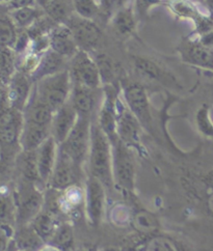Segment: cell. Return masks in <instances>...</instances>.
Segmentation results:
<instances>
[{"label":"cell","instance_id":"cell-1","mask_svg":"<svg viewBox=\"0 0 213 251\" xmlns=\"http://www.w3.org/2000/svg\"><path fill=\"white\" fill-rule=\"evenodd\" d=\"M90 175L99 180L105 188L114 186L112 173V151L107 135L101 130L96 119L92 121L91 146L87 157Z\"/></svg>","mask_w":213,"mask_h":251},{"label":"cell","instance_id":"cell-2","mask_svg":"<svg viewBox=\"0 0 213 251\" xmlns=\"http://www.w3.org/2000/svg\"><path fill=\"white\" fill-rule=\"evenodd\" d=\"M121 96L130 111L135 115L143 129L152 133L153 115L147 88L143 82L125 76L121 81Z\"/></svg>","mask_w":213,"mask_h":251},{"label":"cell","instance_id":"cell-3","mask_svg":"<svg viewBox=\"0 0 213 251\" xmlns=\"http://www.w3.org/2000/svg\"><path fill=\"white\" fill-rule=\"evenodd\" d=\"M64 24H66L72 32L79 50L92 54L94 52L104 49L106 34L104 28L97 22L84 19L74 14Z\"/></svg>","mask_w":213,"mask_h":251},{"label":"cell","instance_id":"cell-4","mask_svg":"<svg viewBox=\"0 0 213 251\" xmlns=\"http://www.w3.org/2000/svg\"><path fill=\"white\" fill-rule=\"evenodd\" d=\"M35 93L41 100L55 112L70 99L72 82L69 71L65 70L57 74L43 78L34 83Z\"/></svg>","mask_w":213,"mask_h":251},{"label":"cell","instance_id":"cell-5","mask_svg":"<svg viewBox=\"0 0 213 251\" xmlns=\"http://www.w3.org/2000/svg\"><path fill=\"white\" fill-rule=\"evenodd\" d=\"M112 173L114 185L119 186L123 190L131 191L134 187L135 164L132 149L125 145L118 136L112 140Z\"/></svg>","mask_w":213,"mask_h":251},{"label":"cell","instance_id":"cell-6","mask_svg":"<svg viewBox=\"0 0 213 251\" xmlns=\"http://www.w3.org/2000/svg\"><path fill=\"white\" fill-rule=\"evenodd\" d=\"M92 119L78 116V121L67 139L58 148L73 161L82 167L87 161L91 146Z\"/></svg>","mask_w":213,"mask_h":251},{"label":"cell","instance_id":"cell-7","mask_svg":"<svg viewBox=\"0 0 213 251\" xmlns=\"http://www.w3.org/2000/svg\"><path fill=\"white\" fill-rule=\"evenodd\" d=\"M130 59L133 71L140 78H143L150 82L160 84L166 88H183L178 78H177L173 72L154 58H151L146 55L132 54L130 55Z\"/></svg>","mask_w":213,"mask_h":251},{"label":"cell","instance_id":"cell-8","mask_svg":"<svg viewBox=\"0 0 213 251\" xmlns=\"http://www.w3.org/2000/svg\"><path fill=\"white\" fill-rule=\"evenodd\" d=\"M68 71L72 84L91 88L103 87L98 67L90 53L79 50L69 60Z\"/></svg>","mask_w":213,"mask_h":251},{"label":"cell","instance_id":"cell-9","mask_svg":"<svg viewBox=\"0 0 213 251\" xmlns=\"http://www.w3.org/2000/svg\"><path fill=\"white\" fill-rule=\"evenodd\" d=\"M43 204V196L33 183L23 181L16 193V221L21 226H27L38 216Z\"/></svg>","mask_w":213,"mask_h":251},{"label":"cell","instance_id":"cell-10","mask_svg":"<svg viewBox=\"0 0 213 251\" xmlns=\"http://www.w3.org/2000/svg\"><path fill=\"white\" fill-rule=\"evenodd\" d=\"M141 127L120 94L117 102V135L132 150H141Z\"/></svg>","mask_w":213,"mask_h":251},{"label":"cell","instance_id":"cell-11","mask_svg":"<svg viewBox=\"0 0 213 251\" xmlns=\"http://www.w3.org/2000/svg\"><path fill=\"white\" fill-rule=\"evenodd\" d=\"M104 92L102 88H91L78 84H72L69 101L78 113V116L96 119L103 101Z\"/></svg>","mask_w":213,"mask_h":251},{"label":"cell","instance_id":"cell-12","mask_svg":"<svg viewBox=\"0 0 213 251\" xmlns=\"http://www.w3.org/2000/svg\"><path fill=\"white\" fill-rule=\"evenodd\" d=\"M177 52L184 64L213 72V50L202 45L194 35L183 38Z\"/></svg>","mask_w":213,"mask_h":251},{"label":"cell","instance_id":"cell-13","mask_svg":"<svg viewBox=\"0 0 213 251\" xmlns=\"http://www.w3.org/2000/svg\"><path fill=\"white\" fill-rule=\"evenodd\" d=\"M81 170L82 167L75 164L58 148L55 167L52 173L49 184L55 190H66L68 188L76 185L79 177H80Z\"/></svg>","mask_w":213,"mask_h":251},{"label":"cell","instance_id":"cell-14","mask_svg":"<svg viewBox=\"0 0 213 251\" xmlns=\"http://www.w3.org/2000/svg\"><path fill=\"white\" fill-rule=\"evenodd\" d=\"M33 85L34 82L29 75L17 71L6 85L5 97L7 105L14 109L23 111L31 96Z\"/></svg>","mask_w":213,"mask_h":251},{"label":"cell","instance_id":"cell-15","mask_svg":"<svg viewBox=\"0 0 213 251\" xmlns=\"http://www.w3.org/2000/svg\"><path fill=\"white\" fill-rule=\"evenodd\" d=\"M105 187L97 180L96 177L90 176L87 177L85 184V213L87 219L90 220L92 226H97L100 224L105 205Z\"/></svg>","mask_w":213,"mask_h":251},{"label":"cell","instance_id":"cell-16","mask_svg":"<svg viewBox=\"0 0 213 251\" xmlns=\"http://www.w3.org/2000/svg\"><path fill=\"white\" fill-rule=\"evenodd\" d=\"M138 21L135 5L130 2L113 16L108 26H110L112 31L121 40L132 38L143 43L137 34Z\"/></svg>","mask_w":213,"mask_h":251},{"label":"cell","instance_id":"cell-17","mask_svg":"<svg viewBox=\"0 0 213 251\" xmlns=\"http://www.w3.org/2000/svg\"><path fill=\"white\" fill-rule=\"evenodd\" d=\"M78 121V113L74 107L68 101L64 106L53 114L51 123V137L58 146L63 143Z\"/></svg>","mask_w":213,"mask_h":251},{"label":"cell","instance_id":"cell-18","mask_svg":"<svg viewBox=\"0 0 213 251\" xmlns=\"http://www.w3.org/2000/svg\"><path fill=\"white\" fill-rule=\"evenodd\" d=\"M91 55L98 67L102 86L121 84L122 79L126 75L123 66L117 59L104 50L94 52Z\"/></svg>","mask_w":213,"mask_h":251},{"label":"cell","instance_id":"cell-19","mask_svg":"<svg viewBox=\"0 0 213 251\" xmlns=\"http://www.w3.org/2000/svg\"><path fill=\"white\" fill-rule=\"evenodd\" d=\"M58 151V145L51 136L44 141L37 150V165L40 182L47 184L50 182L54 170Z\"/></svg>","mask_w":213,"mask_h":251},{"label":"cell","instance_id":"cell-20","mask_svg":"<svg viewBox=\"0 0 213 251\" xmlns=\"http://www.w3.org/2000/svg\"><path fill=\"white\" fill-rule=\"evenodd\" d=\"M50 49L67 59L72 58L79 51L72 32L66 24L59 23L49 34Z\"/></svg>","mask_w":213,"mask_h":251},{"label":"cell","instance_id":"cell-21","mask_svg":"<svg viewBox=\"0 0 213 251\" xmlns=\"http://www.w3.org/2000/svg\"><path fill=\"white\" fill-rule=\"evenodd\" d=\"M68 65H69V59L59 55L58 53L54 52L53 50L49 49L47 52H45L43 54L38 69L35 70L33 75L31 76L32 81L35 83L43 78L54 75L59 73V72L68 70Z\"/></svg>","mask_w":213,"mask_h":251},{"label":"cell","instance_id":"cell-22","mask_svg":"<svg viewBox=\"0 0 213 251\" xmlns=\"http://www.w3.org/2000/svg\"><path fill=\"white\" fill-rule=\"evenodd\" d=\"M162 4L178 20H189L192 23L196 22L204 13L201 11L199 4L192 0H163Z\"/></svg>","mask_w":213,"mask_h":251},{"label":"cell","instance_id":"cell-23","mask_svg":"<svg viewBox=\"0 0 213 251\" xmlns=\"http://www.w3.org/2000/svg\"><path fill=\"white\" fill-rule=\"evenodd\" d=\"M18 30H27L46 12L38 5L25 6L7 12Z\"/></svg>","mask_w":213,"mask_h":251},{"label":"cell","instance_id":"cell-24","mask_svg":"<svg viewBox=\"0 0 213 251\" xmlns=\"http://www.w3.org/2000/svg\"><path fill=\"white\" fill-rule=\"evenodd\" d=\"M15 234V245L19 250L37 251L42 248L43 239L30 224L21 226Z\"/></svg>","mask_w":213,"mask_h":251},{"label":"cell","instance_id":"cell-25","mask_svg":"<svg viewBox=\"0 0 213 251\" xmlns=\"http://www.w3.org/2000/svg\"><path fill=\"white\" fill-rule=\"evenodd\" d=\"M17 59L13 48L0 47V81L5 87L17 72Z\"/></svg>","mask_w":213,"mask_h":251},{"label":"cell","instance_id":"cell-26","mask_svg":"<svg viewBox=\"0 0 213 251\" xmlns=\"http://www.w3.org/2000/svg\"><path fill=\"white\" fill-rule=\"evenodd\" d=\"M30 226L38 232V235L43 239V241H49L58 227L52 213L45 211H41L38 216L31 221Z\"/></svg>","mask_w":213,"mask_h":251},{"label":"cell","instance_id":"cell-27","mask_svg":"<svg viewBox=\"0 0 213 251\" xmlns=\"http://www.w3.org/2000/svg\"><path fill=\"white\" fill-rule=\"evenodd\" d=\"M130 2L131 0H100V15L97 23L104 29L108 27L113 16Z\"/></svg>","mask_w":213,"mask_h":251},{"label":"cell","instance_id":"cell-28","mask_svg":"<svg viewBox=\"0 0 213 251\" xmlns=\"http://www.w3.org/2000/svg\"><path fill=\"white\" fill-rule=\"evenodd\" d=\"M57 23H66L74 15L73 0H50L45 11Z\"/></svg>","mask_w":213,"mask_h":251},{"label":"cell","instance_id":"cell-29","mask_svg":"<svg viewBox=\"0 0 213 251\" xmlns=\"http://www.w3.org/2000/svg\"><path fill=\"white\" fill-rule=\"evenodd\" d=\"M16 218L15 201L10 195L0 194V230L10 234L11 223Z\"/></svg>","mask_w":213,"mask_h":251},{"label":"cell","instance_id":"cell-30","mask_svg":"<svg viewBox=\"0 0 213 251\" xmlns=\"http://www.w3.org/2000/svg\"><path fill=\"white\" fill-rule=\"evenodd\" d=\"M49 243L61 251H68L70 248H72L74 243L72 228L68 224H60L49 240Z\"/></svg>","mask_w":213,"mask_h":251},{"label":"cell","instance_id":"cell-31","mask_svg":"<svg viewBox=\"0 0 213 251\" xmlns=\"http://www.w3.org/2000/svg\"><path fill=\"white\" fill-rule=\"evenodd\" d=\"M18 31L8 14L0 16V47L13 48Z\"/></svg>","mask_w":213,"mask_h":251},{"label":"cell","instance_id":"cell-32","mask_svg":"<svg viewBox=\"0 0 213 251\" xmlns=\"http://www.w3.org/2000/svg\"><path fill=\"white\" fill-rule=\"evenodd\" d=\"M74 13L84 19L97 22L100 15V5L97 0H73Z\"/></svg>","mask_w":213,"mask_h":251},{"label":"cell","instance_id":"cell-33","mask_svg":"<svg viewBox=\"0 0 213 251\" xmlns=\"http://www.w3.org/2000/svg\"><path fill=\"white\" fill-rule=\"evenodd\" d=\"M197 124L200 131L207 136H213V124L209 118L208 107L204 105L197 113Z\"/></svg>","mask_w":213,"mask_h":251},{"label":"cell","instance_id":"cell-34","mask_svg":"<svg viewBox=\"0 0 213 251\" xmlns=\"http://www.w3.org/2000/svg\"><path fill=\"white\" fill-rule=\"evenodd\" d=\"M163 0H134L135 11L138 19H144L150 12L151 8L158 4H162Z\"/></svg>","mask_w":213,"mask_h":251},{"label":"cell","instance_id":"cell-35","mask_svg":"<svg viewBox=\"0 0 213 251\" xmlns=\"http://www.w3.org/2000/svg\"><path fill=\"white\" fill-rule=\"evenodd\" d=\"M147 251H177V250L175 245L171 241L163 238H158V239H154L148 245Z\"/></svg>","mask_w":213,"mask_h":251},{"label":"cell","instance_id":"cell-36","mask_svg":"<svg viewBox=\"0 0 213 251\" xmlns=\"http://www.w3.org/2000/svg\"><path fill=\"white\" fill-rule=\"evenodd\" d=\"M136 222L138 223V226H141L143 229H150V228H154V219L151 218L148 215H138L136 218Z\"/></svg>","mask_w":213,"mask_h":251},{"label":"cell","instance_id":"cell-37","mask_svg":"<svg viewBox=\"0 0 213 251\" xmlns=\"http://www.w3.org/2000/svg\"><path fill=\"white\" fill-rule=\"evenodd\" d=\"M37 5L35 0H12L10 4L7 5L8 11L10 10H16V8L25 7V6H33Z\"/></svg>","mask_w":213,"mask_h":251},{"label":"cell","instance_id":"cell-38","mask_svg":"<svg viewBox=\"0 0 213 251\" xmlns=\"http://www.w3.org/2000/svg\"><path fill=\"white\" fill-rule=\"evenodd\" d=\"M10 238L11 235L7 232L0 230V251H7L8 246H10Z\"/></svg>","mask_w":213,"mask_h":251},{"label":"cell","instance_id":"cell-39","mask_svg":"<svg viewBox=\"0 0 213 251\" xmlns=\"http://www.w3.org/2000/svg\"><path fill=\"white\" fill-rule=\"evenodd\" d=\"M35 2H37V5L42 7L44 11H46V8L50 2V0H35Z\"/></svg>","mask_w":213,"mask_h":251},{"label":"cell","instance_id":"cell-40","mask_svg":"<svg viewBox=\"0 0 213 251\" xmlns=\"http://www.w3.org/2000/svg\"><path fill=\"white\" fill-rule=\"evenodd\" d=\"M5 163L3 162L2 160H0V184H1V180H2V176H3V173L5 172Z\"/></svg>","mask_w":213,"mask_h":251},{"label":"cell","instance_id":"cell-41","mask_svg":"<svg viewBox=\"0 0 213 251\" xmlns=\"http://www.w3.org/2000/svg\"><path fill=\"white\" fill-rule=\"evenodd\" d=\"M40 251H61L60 249L56 248L55 246H52V245H48L46 247H42L40 249Z\"/></svg>","mask_w":213,"mask_h":251},{"label":"cell","instance_id":"cell-42","mask_svg":"<svg viewBox=\"0 0 213 251\" xmlns=\"http://www.w3.org/2000/svg\"><path fill=\"white\" fill-rule=\"evenodd\" d=\"M12 1V0H0V4H1V5H8V4H10V2Z\"/></svg>","mask_w":213,"mask_h":251},{"label":"cell","instance_id":"cell-43","mask_svg":"<svg viewBox=\"0 0 213 251\" xmlns=\"http://www.w3.org/2000/svg\"><path fill=\"white\" fill-rule=\"evenodd\" d=\"M192 1H194V2H196V3H198L199 5H201V4L203 3L204 0H192Z\"/></svg>","mask_w":213,"mask_h":251},{"label":"cell","instance_id":"cell-44","mask_svg":"<svg viewBox=\"0 0 213 251\" xmlns=\"http://www.w3.org/2000/svg\"><path fill=\"white\" fill-rule=\"evenodd\" d=\"M82 251H97V250H95L94 248H86V249H83Z\"/></svg>","mask_w":213,"mask_h":251},{"label":"cell","instance_id":"cell-45","mask_svg":"<svg viewBox=\"0 0 213 251\" xmlns=\"http://www.w3.org/2000/svg\"><path fill=\"white\" fill-rule=\"evenodd\" d=\"M105 251H119V250H117V249H106Z\"/></svg>","mask_w":213,"mask_h":251},{"label":"cell","instance_id":"cell-46","mask_svg":"<svg viewBox=\"0 0 213 251\" xmlns=\"http://www.w3.org/2000/svg\"><path fill=\"white\" fill-rule=\"evenodd\" d=\"M18 251H29V250H19V249H18Z\"/></svg>","mask_w":213,"mask_h":251}]
</instances>
